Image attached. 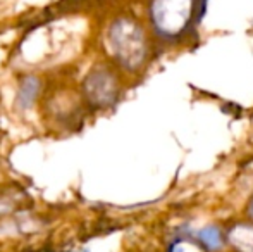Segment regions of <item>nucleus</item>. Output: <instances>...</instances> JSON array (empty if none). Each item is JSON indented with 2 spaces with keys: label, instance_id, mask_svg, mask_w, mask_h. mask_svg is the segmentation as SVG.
I'll return each mask as SVG.
<instances>
[{
  "label": "nucleus",
  "instance_id": "obj_1",
  "mask_svg": "<svg viewBox=\"0 0 253 252\" xmlns=\"http://www.w3.org/2000/svg\"><path fill=\"white\" fill-rule=\"evenodd\" d=\"M197 240L209 251H219L222 247V233L217 226H205L197 232Z\"/></svg>",
  "mask_w": 253,
  "mask_h": 252
},
{
  "label": "nucleus",
  "instance_id": "obj_2",
  "mask_svg": "<svg viewBox=\"0 0 253 252\" xmlns=\"http://www.w3.org/2000/svg\"><path fill=\"white\" fill-rule=\"evenodd\" d=\"M248 230L250 226H236L231 235V242H241L245 240V244L236 246V249L240 252H253V232H252V239H248Z\"/></svg>",
  "mask_w": 253,
  "mask_h": 252
}]
</instances>
